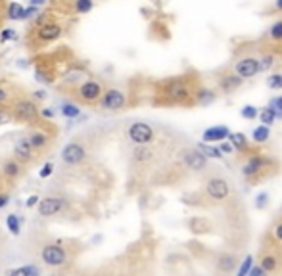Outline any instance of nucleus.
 <instances>
[{"label":"nucleus","instance_id":"1","mask_svg":"<svg viewBox=\"0 0 282 276\" xmlns=\"http://www.w3.org/2000/svg\"><path fill=\"white\" fill-rule=\"evenodd\" d=\"M31 251L37 255L40 263L52 270H66L75 263L77 255L81 253V242L69 238H52L46 234L33 236L31 234Z\"/></svg>","mask_w":282,"mask_h":276},{"label":"nucleus","instance_id":"2","mask_svg":"<svg viewBox=\"0 0 282 276\" xmlns=\"http://www.w3.org/2000/svg\"><path fill=\"white\" fill-rule=\"evenodd\" d=\"M68 18L60 16L54 10H44L39 16H35L33 21L29 23V27L25 31V48L31 54H39L44 48H48L50 44L58 42L60 38L66 37L69 29V23L66 21Z\"/></svg>","mask_w":282,"mask_h":276},{"label":"nucleus","instance_id":"3","mask_svg":"<svg viewBox=\"0 0 282 276\" xmlns=\"http://www.w3.org/2000/svg\"><path fill=\"white\" fill-rule=\"evenodd\" d=\"M200 85L196 75L169 77L154 83V98L156 105H194V92Z\"/></svg>","mask_w":282,"mask_h":276},{"label":"nucleus","instance_id":"4","mask_svg":"<svg viewBox=\"0 0 282 276\" xmlns=\"http://www.w3.org/2000/svg\"><path fill=\"white\" fill-rule=\"evenodd\" d=\"M33 66H35V75L37 81L44 85H54L62 75V71L75 62V56L69 52L68 48H60L56 52H39L33 54Z\"/></svg>","mask_w":282,"mask_h":276},{"label":"nucleus","instance_id":"5","mask_svg":"<svg viewBox=\"0 0 282 276\" xmlns=\"http://www.w3.org/2000/svg\"><path fill=\"white\" fill-rule=\"evenodd\" d=\"M244 157L246 159L242 165V177L250 184H259L280 171V161L272 155H265V153L253 150V152L246 153Z\"/></svg>","mask_w":282,"mask_h":276},{"label":"nucleus","instance_id":"6","mask_svg":"<svg viewBox=\"0 0 282 276\" xmlns=\"http://www.w3.org/2000/svg\"><path fill=\"white\" fill-rule=\"evenodd\" d=\"M58 127L54 123H50L46 119H42L40 123L37 125H31L27 127V131H25V136H27V140H29V146L33 153H35V159H37V165H39L48 152L54 148V144L58 140Z\"/></svg>","mask_w":282,"mask_h":276},{"label":"nucleus","instance_id":"7","mask_svg":"<svg viewBox=\"0 0 282 276\" xmlns=\"http://www.w3.org/2000/svg\"><path fill=\"white\" fill-rule=\"evenodd\" d=\"M106 86L107 85L102 79L90 75V77H87L81 85H77L75 88H71L66 96H69L77 105H83V107H96L98 100H100V96L104 94Z\"/></svg>","mask_w":282,"mask_h":276},{"label":"nucleus","instance_id":"8","mask_svg":"<svg viewBox=\"0 0 282 276\" xmlns=\"http://www.w3.org/2000/svg\"><path fill=\"white\" fill-rule=\"evenodd\" d=\"M204 205H224L227 201L233 198V188H231V182L227 181L221 175H211L204 181L202 192H200Z\"/></svg>","mask_w":282,"mask_h":276},{"label":"nucleus","instance_id":"9","mask_svg":"<svg viewBox=\"0 0 282 276\" xmlns=\"http://www.w3.org/2000/svg\"><path fill=\"white\" fill-rule=\"evenodd\" d=\"M10 109H12V119H14V123H21V125H25V127L37 125L44 119V117L40 115V107H39V104H37V100H35L29 92H25L23 96L16 98L10 104Z\"/></svg>","mask_w":282,"mask_h":276},{"label":"nucleus","instance_id":"10","mask_svg":"<svg viewBox=\"0 0 282 276\" xmlns=\"http://www.w3.org/2000/svg\"><path fill=\"white\" fill-rule=\"evenodd\" d=\"M257 263L265 268L267 274L282 272V246H276L269 240L261 238V248L257 253Z\"/></svg>","mask_w":282,"mask_h":276},{"label":"nucleus","instance_id":"11","mask_svg":"<svg viewBox=\"0 0 282 276\" xmlns=\"http://www.w3.org/2000/svg\"><path fill=\"white\" fill-rule=\"evenodd\" d=\"M92 73L87 69V66H83L81 62H73V64H69L64 71H62V75L58 77V81L54 83L56 88H58V92L62 94H68L71 88H75L77 85H81L87 77H90Z\"/></svg>","mask_w":282,"mask_h":276},{"label":"nucleus","instance_id":"12","mask_svg":"<svg viewBox=\"0 0 282 276\" xmlns=\"http://www.w3.org/2000/svg\"><path fill=\"white\" fill-rule=\"evenodd\" d=\"M27 165H23L20 159H16L14 155H6L2 161H0V181L2 184L12 190L18 182L25 177V173H27Z\"/></svg>","mask_w":282,"mask_h":276},{"label":"nucleus","instance_id":"13","mask_svg":"<svg viewBox=\"0 0 282 276\" xmlns=\"http://www.w3.org/2000/svg\"><path fill=\"white\" fill-rule=\"evenodd\" d=\"M177 163H179V167H183V169L192 173H204L207 169V157L196 146L194 148L192 146L181 148L177 152Z\"/></svg>","mask_w":282,"mask_h":276},{"label":"nucleus","instance_id":"14","mask_svg":"<svg viewBox=\"0 0 282 276\" xmlns=\"http://www.w3.org/2000/svg\"><path fill=\"white\" fill-rule=\"evenodd\" d=\"M127 105H129V94H127L125 90H121L117 86H106L104 94L100 96V100H98L96 107L100 112L114 114V112L125 109Z\"/></svg>","mask_w":282,"mask_h":276},{"label":"nucleus","instance_id":"15","mask_svg":"<svg viewBox=\"0 0 282 276\" xmlns=\"http://www.w3.org/2000/svg\"><path fill=\"white\" fill-rule=\"evenodd\" d=\"M88 161V148L83 136H75V140L64 148L62 152V163L66 167H83Z\"/></svg>","mask_w":282,"mask_h":276},{"label":"nucleus","instance_id":"16","mask_svg":"<svg viewBox=\"0 0 282 276\" xmlns=\"http://www.w3.org/2000/svg\"><path fill=\"white\" fill-rule=\"evenodd\" d=\"M156 142L138 144V146L133 148V152H131V165H133V169H136V171H146V169L154 167V163L157 159V153H159L156 148Z\"/></svg>","mask_w":282,"mask_h":276},{"label":"nucleus","instance_id":"17","mask_svg":"<svg viewBox=\"0 0 282 276\" xmlns=\"http://www.w3.org/2000/svg\"><path fill=\"white\" fill-rule=\"evenodd\" d=\"M69 207H71V201L66 196H62V194H50V196H44L39 201V215L42 219H54L58 215L68 213Z\"/></svg>","mask_w":282,"mask_h":276},{"label":"nucleus","instance_id":"18","mask_svg":"<svg viewBox=\"0 0 282 276\" xmlns=\"http://www.w3.org/2000/svg\"><path fill=\"white\" fill-rule=\"evenodd\" d=\"M125 138L133 146L138 144H152L157 140V131L150 123L144 121H135L125 129Z\"/></svg>","mask_w":282,"mask_h":276},{"label":"nucleus","instance_id":"19","mask_svg":"<svg viewBox=\"0 0 282 276\" xmlns=\"http://www.w3.org/2000/svg\"><path fill=\"white\" fill-rule=\"evenodd\" d=\"M50 8L58 12L64 18L71 16H85L94 8V0H52Z\"/></svg>","mask_w":282,"mask_h":276},{"label":"nucleus","instance_id":"20","mask_svg":"<svg viewBox=\"0 0 282 276\" xmlns=\"http://www.w3.org/2000/svg\"><path fill=\"white\" fill-rule=\"evenodd\" d=\"M259 44L263 46V50L274 52L276 56H282V18L278 21H274L271 27L265 31Z\"/></svg>","mask_w":282,"mask_h":276},{"label":"nucleus","instance_id":"21","mask_svg":"<svg viewBox=\"0 0 282 276\" xmlns=\"http://www.w3.org/2000/svg\"><path fill=\"white\" fill-rule=\"evenodd\" d=\"M233 71L236 75H240L246 81V79H252L255 77L257 73H261V69H259V56H240L236 62H234L233 66Z\"/></svg>","mask_w":282,"mask_h":276},{"label":"nucleus","instance_id":"22","mask_svg":"<svg viewBox=\"0 0 282 276\" xmlns=\"http://www.w3.org/2000/svg\"><path fill=\"white\" fill-rule=\"evenodd\" d=\"M27 92L25 88L18 83H14L10 79H6V77H0V104L4 105H10L16 98H20Z\"/></svg>","mask_w":282,"mask_h":276},{"label":"nucleus","instance_id":"23","mask_svg":"<svg viewBox=\"0 0 282 276\" xmlns=\"http://www.w3.org/2000/svg\"><path fill=\"white\" fill-rule=\"evenodd\" d=\"M12 155H14L16 159H20L23 165H27V167H31V165H37L35 153H33V150H31L29 140H27L25 133L21 134L20 138L16 140V144H14V150H12Z\"/></svg>","mask_w":282,"mask_h":276},{"label":"nucleus","instance_id":"24","mask_svg":"<svg viewBox=\"0 0 282 276\" xmlns=\"http://www.w3.org/2000/svg\"><path fill=\"white\" fill-rule=\"evenodd\" d=\"M238 263H240V257L233 251H227V249L215 253L213 257V267L217 272H234Z\"/></svg>","mask_w":282,"mask_h":276},{"label":"nucleus","instance_id":"25","mask_svg":"<svg viewBox=\"0 0 282 276\" xmlns=\"http://www.w3.org/2000/svg\"><path fill=\"white\" fill-rule=\"evenodd\" d=\"M188 230L196 234V236H202V234H209L211 230H213V225H211V220L209 217H204V215H198V217H190L188 219Z\"/></svg>","mask_w":282,"mask_h":276},{"label":"nucleus","instance_id":"26","mask_svg":"<svg viewBox=\"0 0 282 276\" xmlns=\"http://www.w3.org/2000/svg\"><path fill=\"white\" fill-rule=\"evenodd\" d=\"M244 83V79L240 75H236L234 71L231 73H223V75L217 79V86H219V90L221 92H233L236 88H240Z\"/></svg>","mask_w":282,"mask_h":276},{"label":"nucleus","instance_id":"27","mask_svg":"<svg viewBox=\"0 0 282 276\" xmlns=\"http://www.w3.org/2000/svg\"><path fill=\"white\" fill-rule=\"evenodd\" d=\"M233 133L227 125H213V127H209V129H205L204 134H202V138H204V142H223L229 138V134Z\"/></svg>","mask_w":282,"mask_h":276},{"label":"nucleus","instance_id":"28","mask_svg":"<svg viewBox=\"0 0 282 276\" xmlns=\"http://www.w3.org/2000/svg\"><path fill=\"white\" fill-rule=\"evenodd\" d=\"M227 140L233 144L234 152H238L240 155H246V153L253 152V146H255V144L252 146L250 138H248V136H246L244 133H231Z\"/></svg>","mask_w":282,"mask_h":276},{"label":"nucleus","instance_id":"29","mask_svg":"<svg viewBox=\"0 0 282 276\" xmlns=\"http://www.w3.org/2000/svg\"><path fill=\"white\" fill-rule=\"evenodd\" d=\"M215 100H217V90L198 85L194 92V105H209L213 104Z\"/></svg>","mask_w":282,"mask_h":276},{"label":"nucleus","instance_id":"30","mask_svg":"<svg viewBox=\"0 0 282 276\" xmlns=\"http://www.w3.org/2000/svg\"><path fill=\"white\" fill-rule=\"evenodd\" d=\"M263 238L272 242V244H276V246H282V215H278L276 219L272 220V225L269 227L267 234Z\"/></svg>","mask_w":282,"mask_h":276},{"label":"nucleus","instance_id":"31","mask_svg":"<svg viewBox=\"0 0 282 276\" xmlns=\"http://www.w3.org/2000/svg\"><path fill=\"white\" fill-rule=\"evenodd\" d=\"M269 138H271V131H269L267 125H259V127H255L252 131V144H255V146H261Z\"/></svg>","mask_w":282,"mask_h":276},{"label":"nucleus","instance_id":"32","mask_svg":"<svg viewBox=\"0 0 282 276\" xmlns=\"http://www.w3.org/2000/svg\"><path fill=\"white\" fill-rule=\"evenodd\" d=\"M259 121L261 125H267V127H271L274 121H276V109L272 107V105H267V107H263L261 112H259Z\"/></svg>","mask_w":282,"mask_h":276},{"label":"nucleus","instance_id":"33","mask_svg":"<svg viewBox=\"0 0 282 276\" xmlns=\"http://www.w3.org/2000/svg\"><path fill=\"white\" fill-rule=\"evenodd\" d=\"M6 274L8 276H39L40 268L33 267V265H27V267H21V268H10V270H6Z\"/></svg>","mask_w":282,"mask_h":276},{"label":"nucleus","instance_id":"34","mask_svg":"<svg viewBox=\"0 0 282 276\" xmlns=\"http://www.w3.org/2000/svg\"><path fill=\"white\" fill-rule=\"evenodd\" d=\"M23 6L16 4V2H8V8H6V18L8 19H23Z\"/></svg>","mask_w":282,"mask_h":276},{"label":"nucleus","instance_id":"35","mask_svg":"<svg viewBox=\"0 0 282 276\" xmlns=\"http://www.w3.org/2000/svg\"><path fill=\"white\" fill-rule=\"evenodd\" d=\"M196 148H200V152L204 153L205 157H213V159H221V157H223V153H221V150H219V148H213V146H205L204 142L198 144Z\"/></svg>","mask_w":282,"mask_h":276},{"label":"nucleus","instance_id":"36","mask_svg":"<svg viewBox=\"0 0 282 276\" xmlns=\"http://www.w3.org/2000/svg\"><path fill=\"white\" fill-rule=\"evenodd\" d=\"M271 203V196H269V192H259L257 196H255V201H253V205H255V209H267V205Z\"/></svg>","mask_w":282,"mask_h":276},{"label":"nucleus","instance_id":"37","mask_svg":"<svg viewBox=\"0 0 282 276\" xmlns=\"http://www.w3.org/2000/svg\"><path fill=\"white\" fill-rule=\"evenodd\" d=\"M257 115H259V109L252 104L244 105L242 109H240V117H242V119H248V121H255Z\"/></svg>","mask_w":282,"mask_h":276},{"label":"nucleus","instance_id":"38","mask_svg":"<svg viewBox=\"0 0 282 276\" xmlns=\"http://www.w3.org/2000/svg\"><path fill=\"white\" fill-rule=\"evenodd\" d=\"M267 86L272 90H280L282 88V73H271L267 77Z\"/></svg>","mask_w":282,"mask_h":276},{"label":"nucleus","instance_id":"39","mask_svg":"<svg viewBox=\"0 0 282 276\" xmlns=\"http://www.w3.org/2000/svg\"><path fill=\"white\" fill-rule=\"evenodd\" d=\"M79 114H81V107H79L75 102H73V104H66L62 107V115H64V117H71V119H73V117H79Z\"/></svg>","mask_w":282,"mask_h":276},{"label":"nucleus","instance_id":"40","mask_svg":"<svg viewBox=\"0 0 282 276\" xmlns=\"http://www.w3.org/2000/svg\"><path fill=\"white\" fill-rule=\"evenodd\" d=\"M8 123H14V119H12L10 105L0 104V125H8Z\"/></svg>","mask_w":282,"mask_h":276},{"label":"nucleus","instance_id":"41","mask_svg":"<svg viewBox=\"0 0 282 276\" xmlns=\"http://www.w3.org/2000/svg\"><path fill=\"white\" fill-rule=\"evenodd\" d=\"M6 225H8V230L12 234H20V219H18V215H8Z\"/></svg>","mask_w":282,"mask_h":276},{"label":"nucleus","instance_id":"42","mask_svg":"<svg viewBox=\"0 0 282 276\" xmlns=\"http://www.w3.org/2000/svg\"><path fill=\"white\" fill-rule=\"evenodd\" d=\"M6 8H8V0H0V31L4 29V23H6Z\"/></svg>","mask_w":282,"mask_h":276},{"label":"nucleus","instance_id":"43","mask_svg":"<svg viewBox=\"0 0 282 276\" xmlns=\"http://www.w3.org/2000/svg\"><path fill=\"white\" fill-rule=\"evenodd\" d=\"M10 38H16V31H14V29H2V31H0V40H2V42L10 40Z\"/></svg>","mask_w":282,"mask_h":276},{"label":"nucleus","instance_id":"44","mask_svg":"<svg viewBox=\"0 0 282 276\" xmlns=\"http://www.w3.org/2000/svg\"><path fill=\"white\" fill-rule=\"evenodd\" d=\"M252 263H253V257H252V255H248V257H246V261H244V265L238 268V274H240V276L248 274V270H250V267H252Z\"/></svg>","mask_w":282,"mask_h":276},{"label":"nucleus","instance_id":"45","mask_svg":"<svg viewBox=\"0 0 282 276\" xmlns=\"http://www.w3.org/2000/svg\"><path fill=\"white\" fill-rule=\"evenodd\" d=\"M248 274H250V276H263V274H267V272H265V268H263L261 265L257 263V265H252V267H250Z\"/></svg>","mask_w":282,"mask_h":276},{"label":"nucleus","instance_id":"46","mask_svg":"<svg viewBox=\"0 0 282 276\" xmlns=\"http://www.w3.org/2000/svg\"><path fill=\"white\" fill-rule=\"evenodd\" d=\"M8 200H10V192H8V190H0V209L8 205Z\"/></svg>","mask_w":282,"mask_h":276},{"label":"nucleus","instance_id":"47","mask_svg":"<svg viewBox=\"0 0 282 276\" xmlns=\"http://www.w3.org/2000/svg\"><path fill=\"white\" fill-rule=\"evenodd\" d=\"M219 150H221V153H233L234 152L233 144H231V142H224V140H223V144L219 146Z\"/></svg>","mask_w":282,"mask_h":276},{"label":"nucleus","instance_id":"48","mask_svg":"<svg viewBox=\"0 0 282 276\" xmlns=\"http://www.w3.org/2000/svg\"><path fill=\"white\" fill-rule=\"evenodd\" d=\"M271 105L274 107V109H278V112H282V96H276V98H272V100H271Z\"/></svg>","mask_w":282,"mask_h":276},{"label":"nucleus","instance_id":"49","mask_svg":"<svg viewBox=\"0 0 282 276\" xmlns=\"http://www.w3.org/2000/svg\"><path fill=\"white\" fill-rule=\"evenodd\" d=\"M52 169H54V167H52V163H46V165H44V169L40 171V177H42V179H46L48 175H52Z\"/></svg>","mask_w":282,"mask_h":276},{"label":"nucleus","instance_id":"50","mask_svg":"<svg viewBox=\"0 0 282 276\" xmlns=\"http://www.w3.org/2000/svg\"><path fill=\"white\" fill-rule=\"evenodd\" d=\"M272 8H274V12L282 14V0H274V2H272Z\"/></svg>","mask_w":282,"mask_h":276},{"label":"nucleus","instance_id":"51","mask_svg":"<svg viewBox=\"0 0 282 276\" xmlns=\"http://www.w3.org/2000/svg\"><path fill=\"white\" fill-rule=\"evenodd\" d=\"M31 6H42V4H46V0H29Z\"/></svg>","mask_w":282,"mask_h":276},{"label":"nucleus","instance_id":"52","mask_svg":"<svg viewBox=\"0 0 282 276\" xmlns=\"http://www.w3.org/2000/svg\"><path fill=\"white\" fill-rule=\"evenodd\" d=\"M37 200H39L37 196H33V198H29V201H27V207H33V205L37 203Z\"/></svg>","mask_w":282,"mask_h":276},{"label":"nucleus","instance_id":"53","mask_svg":"<svg viewBox=\"0 0 282 276\" xmlns=\"http://www.w3.org/2000/svg\"><path fill=\"white\" fill-rule=\"evenodd\" d=\"M0 190H8V188H6L4 184H2V181H0ZM8 192H10V190H8Z\"/></svg>","mask_w":282,"mask_h":276}]
</instances>
